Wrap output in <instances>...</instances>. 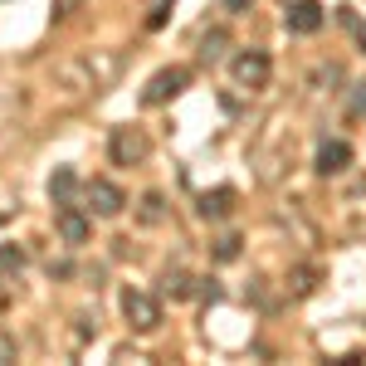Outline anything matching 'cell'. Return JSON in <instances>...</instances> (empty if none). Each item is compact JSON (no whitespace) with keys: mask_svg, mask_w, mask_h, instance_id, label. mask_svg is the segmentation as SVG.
Wrapping results in <instances>:
<instances>
[{"mask_svg":"<svg viewBox=\"0 0 366 366\" xmlns=\"http://www.w3.org/2000/svg\"><path fill=\"white\" fill-rule=\"evenodd\" d=\"M220 44H225V34L215 29V34H205V49H200V54H205V59H215V54H220Z\"/></svg>","mask_w":366,"mask_h":366,"instance_id":"obj_14","label":"cell"},{"mask_svg":"<svg viewBox=\"0 0 366 366\" xmlns=\"http://www.w3.org/2000/svg\"><path fill=\"white\" fill-rule=\"evenodd\" d=\"M54 229H59V239H64V244H88V234H93V220H88L79 205H59Z\"/></svg>","mask_w":366,"mask_h":366,"instance_id":"obj_6","label":"cell"},{"mask_svg":"<svg viewBox=\"0 0 366 366\" xmlns=\"http://www.w3.org/2000/svg\"><path fill=\"white\" fill-rule=\"evenodd\" d=\"M322 5L317 0H293L288 10H283V25H288V34H317L322 29Z\"/></svg>","mask_w":366,"mask_h":366,"instance_id":"obj_5","label":"cell"},{"mask_svg":"<svg viewBox=\"0 0 366 366\" xmlns=\"http://www.w3.org/2000/svg\"><path fill=\"white\" fill-rule=\"evenodd\" d=\"M229 74H234V84L239 88H269V74H274V64H269V54L264 49H239L234 54V64H229Z\"/></svg>","mask_w":366,"mask_h":366,"instance_id":"obj_2","label":"cell"},{"mask_svg":"<svg viewBox=\"0 0 366 366\" xmlns=\"http://www.w3.org/2000/svg\"><path fill=\"white\" fill-rule=\"evenodd\" d=\"M186 84H191V69L171 64V69H162V74H152V84L142 88V103H147V108H162V103H171Z\"/></svg>","mask_w":366,"mask_h":366,"instance_id":"obj_3","label":"cell"},{"mask_svg":"<svg viewBox=\"0 0 366 366\" xmlns=\"http://www.w3.org/2000/svg\"><path fill=\"white\" fill-rule=\"evenodd\" d=\"M357 113H366V84H362V93H357V103H352Z\"/></svg>","mask_w":366,"mask_h":366,"instance_id":"obj_17","label":"cell"},{"mask_svg":"<svg viewBox=\"0 0 366 366\" xmlns=\"http://www.w3.org/2000/svg\"><path fill=\"white\" fill-rule=\"evenodd\" d=\"M74 196H79V176H74V167H59L49 176V200L54 205H74Z\"/></svg>","mask_w":366,"mask_h":366,"instance_id":"obj_10","label":"cell"},{"mask_svg":"<svg viewBox=\"0 0 366 366\" xmlns=\"http://www.w3.org/2000/svg\"><path fill=\"white\" fill-rule=\"evenodd\" d=\"M142 220H147V225H157V220H162V196H157V191L142 200Z\"/></svg>","mask_w":366,"mask_h":366,"instance_id":"obj_13","label":"cell"},{"mask_svg":"<svg viewBox=\"0 0 366 366\" xmlns=\"http://www.w3.org/2000/svg\"><path fill=\"white\" fill-rule=\"evenodd\" d=\"M0 264H5V269H20V264H25V254H20V249H5V254H0Z\"/></svg>","mask_w":366,"mask_h":366,"instance_id":"obj_15","label":"cell"},{"mask_svg":"<svg viewBox=\"0 0 366 366\" xmlns=\"http://www.w3.org/2000/svg\"><path fill=\"white\" fill-rule=\"evenodd\" d=\"M162 283H167V293H171V298H191V279H186V274H167Z\"/></svg>","mask_w":366,"mask_h":366,"instance_id":"obj_12","label":"cell"},{"mask_svg":"<svg viewBox=\"0 0 366 366\" xmlns=\"http://www.w3.org/2000/svg\"><path fill=\"white\" fill-rule=\"evenodd\" d=\"M225 10H229V15H244V10H249V0H225Z\"/></svg>","mask_w":366,"mask_h":366,"instance_id":"obj_16","label":"cell"},{"mask_svg":"<svg viewBox=\"0 0 366 366\" xmlns=\"http://www.w3.org/2000/svg\"><path fill=\"white\" fill-rule=\"evenodd\" d=\"M88 196V210L98 215V220H113V215H122V205H127V196H122V186H113V181H103V176H93L84 186Z\"/></svg>","mask_w":366,"mask_h":366,"instance_id":"obj_4","label":"cell"},{"mask_svg":"<svg viewBox=\"0 0 366 366\" xmlns=\"http://www.w3.org/2000/svg\"><path fill=\"white\" fill-rule=\"evenodd\" d=\"M357 39H362V49H366V25H362V34H357Z\"/></svg>","mask_w":366,"mask_h":366,"instance_id":"obj_18","label":"cell"},{"mask_svg":"<svg viewBox=\"0 0 366 366\" xmlns=\"http://www.w3.org/2000/svg\"><path fill=\"white\" fill-rule=\"evenodd\" d=\"M347 167H352V147L342 137H327L317 147V171H322V176H337V171H347Z\"/></svg>","mask_w":366,"mask_h":366,"instance_id":"obj_8","label":"cell"},{"mask_svg":"<svg viewBox=\"0 0 366 366\" xmlns=\"http://www.w3.org/2000/svg\"><path fill=\"white\" fill-rule=\"evenodd\" d=\"M215 259H220V264L239 259V234H225V239H215Z\"/></svg>","mask_w":366,"mask_h":366,"instance_id":"obj_11","label":"cell"},{"mask_svg":"<svg viewBox=\"0 0 366 366\" xmlns=\"http://www.w3.org/2000/svg\"><path fill=\"white\" fill-rule=\"evenodd\" d=\"M122 317H127L132 332H157L162 327V303L152 293H142V288H127L122 293Z\"/></svg>","mask_w":366,"mask_h":366,"instance_id":"obj_1","label":"cell"},{"mask_svg":"<svg viewBox=\"0 0 366 366\" xmlns=\"http://www.w3.org/2000/svg\"><path fill=\"white\" fill-rule=\"evenodd\" d=\"M196 210L205 215V220H225L229 210H234V191H229V186H220V191H205Z\"/></svg>","mask_w":366,"mask_h":366,"instance_id":"obj_9","label":"cell"},{"mask_svg":"<svg viewBox=\"0 0 366 366\" xmlns=\"http://www.w3.org/2000/svg\"><path fill=\"white\" fill-rule=\"evenodd\" d=\"M147 152H152V142L142 137L137 127H117V132H113V162H117V167H132V162L147 157Z\"/></svg>","mask_w":366,"mask_h":366,"instance_id":"obj_7","label":"cell"}]
</instances>
